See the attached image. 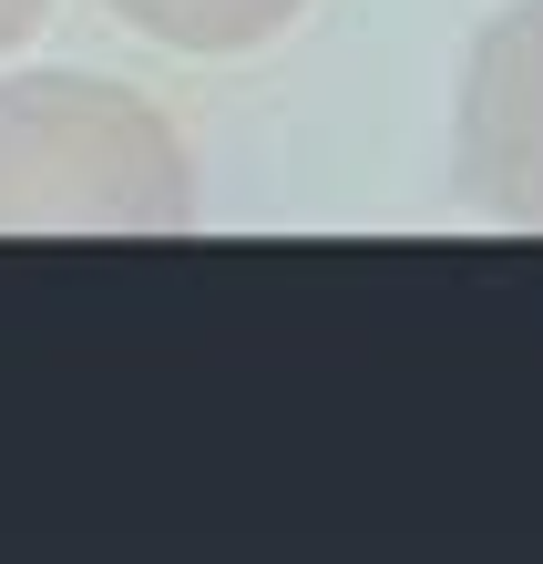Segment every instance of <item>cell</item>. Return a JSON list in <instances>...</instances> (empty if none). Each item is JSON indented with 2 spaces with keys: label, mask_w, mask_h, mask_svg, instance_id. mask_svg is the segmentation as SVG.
I'll use <instances>...</instances> for the list:
<instances>
[{
  "label": "cell",
  "mask_w": 543,
  "mask_h": 564,
  "mask_svg": "<svg viewBox=\"0 0 543 564\" xmlns=\"http://www.w3.org/2000/svg\"><path fill=\"white\" fill-rule=\"evenodd\" d=\"M195 154L133 83L0 73V237H185Z\"/></svg>",
  "instance_id": "1"
},
{
  "label": "cell",
  "mask_w": 543,
  "mask_h": 564,
  "mask_svg": "<svg viewBox=\"0 0 543 564\" xmlns=\"http://www.w3.org/2000/svg\"><path fill=\"white\" fill-rule=\"evenodd\" d=\"M452 195L492 226H533L543 237V0L492 11L461 52Z\"/></svg>",
  "instance_id": "2"
},
{
  "label": "cell",
  "mask_w": 543,
  "mask_h": 564,
  "mask_svg": "<svg viewBox=\"0 0 543 564\" xmlns=\"http://www.w3.org/2000/svg\"><path fill=\"white\" fill-rule=\"evenodd\" d=\"M123 31H144L164 52H195V62H236V52H267L278 31L308 11V0H104Z\"/></svg>",
  "instance_id": "3"
},
{
  "label": "cell",
  "mask_w": 543,
  "mask_h": 564,
  "mask_svg": "<svg viewBox=\"0 0 543 564\" xmlns=\"http://www.w3.org/2000/svg\"><path fill=\"white\" fill-rule=\"evenodd\" d=\"M52 21V0H0V62H11L21 42H31V31H42Z\"/></svg>",
  "instance_id": "4"
}]
</instances>
